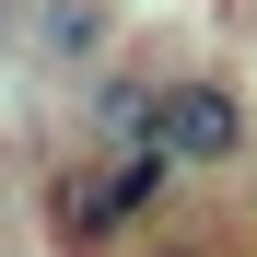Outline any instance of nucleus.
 I'll list each match as a JSON object with an SVG mask.
<instances>
[{
    "label": "nucleus",
    "mask_w": 257,
    "mask_h": 257,
    "mask_svg": "<svg viewBox=\"0 0 257 257\" xmlns=\"http://www.w3.org/2000/svg\"><path fill=\"white\" fill-rule=\"evenodd\" d=\"M152 141L176 152L187 176H222V164H245L257 128H245V94H234V82L199 70V82H164V128H152Z\"/></svg>",
    "instance_id": "obj_1"
},
{
    "label": "nucleus",
    "mask_w": 257,
    "mask_h": 257,
    "mask_svg": "<svg viewBox=\"0 0 257 257\" xmlns=\"http://www.w3.org/2000/svg\"><path fill=\"white\" fill-rule=\"evenodd\" d=\"M47 234H59V245H105V234H128V210H117V176H105V164L47 176Z\"/></svg>",
    "instance_id": "obj_2"
},
{
    "label": "nucleus",
    "mask_w": 257,
    "mask_h": 257,
    "mask_svg": "<svg viewBox=\"0 0 257 257\" xmlns=\"http://www.w3.org/2000/svg\"><path fill=\"white\" fill-rule=\"evenodd\" d=\"M35 47H47L59 70L105 59V0H47V12H35Z\"/></svg>",
    "instance_id": "obj_3"
},
{
    "label": "nucleus",
    "mask_w": 257,
    "mask_h": 257,
    "mask_svg": "<svg viewBox=\"0 0 257 257\" xmlns=\"http://www.w3.org/2000/svg\"><path fill=\"white\" fill-rule=\"evenodd\" d=\"M105 176H117V210H128V222H152V210H164V199H176V176H187V164H176V152H164V141H152V152H117V164H105Z\"/></svg>",
    "instance_id": "obj_4"
},
{
    "label": "nucleus",
    "mask_w": 257,
    "mask_h": 257,
    "mask_svg": "<svg viewBox=\"0 0 257 257\" xmlns=\"http://www.w3.org/2000/svg\"><path fill=\"white\" fill-rule=\"evenodd\" d=\"M152 257H210V245H152Z\"/></svg>",
    "instance_id": "obj_5"
},
{
    "label": "nucleus",
    "mask_w": 257,
    "mask_h": 257,
    "mask_svg": "<svg viewBox=\"0 0 257 257\" xmlns=\"http://www.w3.org/2000/svg\"><path fill=\"white\" fill-rule=\"evenodd\" d=\"M0 12H12V0H0Z\"/></svg>",
    "instance_id": "obj_6"
}]
</instances>
